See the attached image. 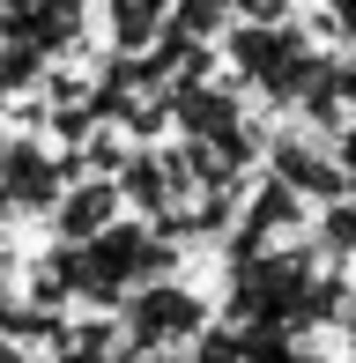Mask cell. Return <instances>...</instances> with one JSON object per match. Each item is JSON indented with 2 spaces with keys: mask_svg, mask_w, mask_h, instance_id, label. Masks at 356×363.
Returning a JSON list of instances; mask_svg holds the SVG:
<instances>
[{
  "mask_svg": "<svg viewBox=\"0 0 356 363\" xmlns=\"http://www.w3.org/2000/svg\"><path fill=\"white\" fill-rule=\"evenodd\" d=\"M238 311H245L260 334H282V326L312 319L319 311V282L297 252H260L238 267Z\"/></svg>",
  "mask_w": 356,
  "mask_h": 363,
  "instance_id": "6da1fadb",
  "label": "cell"
},
{
  "mask_svg": "<svg viewBox=\"0 0 356 363\" xmlns=\"http://www.w3.org/2000/svg\"><path fill=\"white\" fill-rule=\"evenodd\" d=\"M67 274H74L89 296H126V304H134L141 289H156V274H164V252H156L149 230H119V223H111L104 238L74 245Z\"/></svg>",
  "mask_w": 356,
  "mask_h": 363,
  "instance_id": "7a4b0ae2",
  "label": "cell"
},
{
  "mask_svg": "<svg viewBox=\"0 0 356 363\" xmlns=\"http://www.w3.org/2000/svg\"><path fill=\"white\" fill-rule=\"evenodd\" d=\"M126 341L134 349H178V341H208V311L193 289L178 282H156L126 304Z\"/></svg>",
  "mask_w": 356,
  "mask_h": 363,
  "instance_id": "3957f363",
  "label": "cell"
},
{
  "mask_svg": "<svg viewBox=\"0 0 356 363\" xmlns=\"http://www.w3.org/2000/svg\"><path fill=\"white\" fill-rule=\"evenodd\" d=\"M274 186H289V193H319V201H334V193H349V178H342V156H319V148H304V141H282L274 148Z\"/></svg>",
  "mask_w": 356,
  "mask_h": 363,
  "instance_id": "277c9868",
  "label": "cell"
},
{
  "mask_svg": "<svg viewBox=\"0 0 356 363\" xmlns=\"http://www.w3.org/2000/svg\"><path fill=\"white\" fill-rule=\"evenodd\" d=\"M245 67L260 74L267 89H289V96H297L304 82H312V52H304L297 38H282V45H274V38H245Z\"/></svg>",
  "mask_w": 356,
  "mask_h": 363,
  "instance_id": "5b68a950",
  "label": "cell"
},
{
  "mask_svg": "<svg viewBox=\"0 0 356 363\" xmlns=\"http://www.w3.org/2000/svg\"><path fill=\"white\" fill-rule=\"evenodd\" d=\"M111 208H119V193H111V186H82L67 208H60V230H67L74 245H89V238H104V230H111Z\"/></svg>",
  "mask_w": 356,
  "mask_h": 363,
  "instance_id": "8992f818",
  "label": "cell"
},
{
  "mask_svg": "<svg viewBox=\"0 0 356 363\" xmlns=\"http://www.w3.org/2000/svg\"><path fill=\"white\" fill-rule=\"evenodd\" d=\"M0 193H15V201H45V193H52V163H38L30 148H15V156H8V186H0Z\"/></svg>",
  "mask_w": 356,
  "mask_h": 363,
  "instance_id": "52a82bcc",
  "label": "cell"
},
{
  "mask_svg": "<svg viewBox=\"0 0 356 363\" xmlns=\"http://www.w3.org/2000/svg\"><path fill=\"white\" fill-rule=\"evenodd\" d=\"M342 178H349V201H356V126L342 134Z\"/></svg>",
  "mask_w": 356,
  "mask_h": 363,
  "instance_id": "ba28073f",
  "label": "cell"
},
{
  "mask_svg": "<svg viewBox=\"0 0 356 363\" xmlns=\"http://www.w3.org/2000/svg\"><path fill=\"white\" fill-rule=\"evenodd\" d=\"M67 363H126V356H111V349H96V341H82V349H74Z\"/></svg>",
  "mask_w": 356,
  "mask_h": 363,
  "instance_id": "9c48e42d",
  "label": "cell"
}]
</instances>
